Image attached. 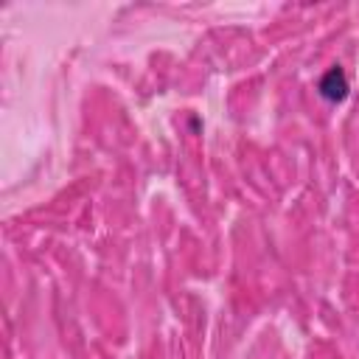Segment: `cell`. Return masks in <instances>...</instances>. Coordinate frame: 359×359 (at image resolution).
Wrapping results in <instances>:
<instances>
[{
  "instance_id": "cell-1",
  "label": "cell",
  "mask_w": 359,
  "mask_h": 359,
  "mask_svg": "<svg viewBox=\"0 0 359 359\" xmlns=\"http://www.w3.org/2000/svg\"><path fill=\"white\" fill-rule=\"evenodd\" d=\"M317 93H320L325 101H331V104L345 101L348 93H351V84H348L345 70H342L339 65H337V67H328V70L320 76V81H317Z\"/></svg>"
}]
</instances>
